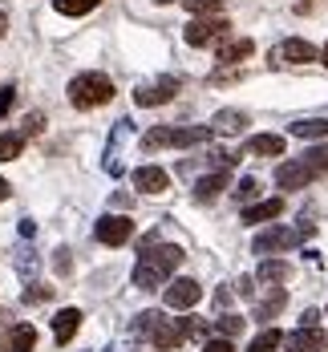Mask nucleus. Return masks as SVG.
<instances>
[{
    "label": "nucleus",
    "mask_w": 328,
    "mask_h": 352,
    "mask_svg": "<svg viewBox=\"0 0 328 352\" xmlns=\"http://www.w3.org/2000/svg\"><path fill=\"white\" fill-rule=\"evenodd\" d=\"M182 263V247L175 243H146L138 263H134V287H162V283L175 276V267Z\"/></svg>",
    "instance_id": "f257e3e1"
},
{
    "label": "nucleus",
    "mask_w": 328,
    "mask_h": 352,
    "mask_svg": "<svg viewBox=\"0 0 328 352\" xmlns=\"http://www.w3.org/2000/svg\"><path fill=\"white\" fill-rule=\"evenodd\" d=\"M134 332H138V336H146L154 349H162V352L179 349L182 340H186L182 320H166L162 312H142V316H138V324H134Z\"/></svg>",
    "instance_id": "f03ea898"
},
{
    "label": "nucleus",
    "mask_w": 328,
    "mask_h": 352,
    "mask_svg": "<svg viewBox=\"0 0 328 352\" xmlns=\"http://www.w3.org/2000/svg\"><path fill=\"white\" fill-rule=\"evenodd\" d=\"M113 98V81L106 73H81L69 81V102L77 109H94V106H106Z\"/></svg>",
    "instance_id": "7ed1b4c3"
},
{
    "label": "nucleus",
    "mask_w": 328,
    "mask_h": 352,
    "mask_svg": "<svg viewBox=\"0 0 328 352\" xmlns=\"http://www.w3.org/2000/svg\"><path fill=\"white\" fill-rule=\"evenodd\" d=\"M215 134L211 126H154L142 138V150H162V146H199Z\"/></svg>",
    "instance_id": "20e7f679"
},
{
    "label": "nucleus",
    "mask_w": 328,
    "mask_h": 352,
    "mask_svg": "<svg viewBox=\"0 0 328 352\" xmlns=\"http://www.w3.org/2000/svg\"><path fill=\"white\" fill-rule=\"evenodd\" d=\"M312 231H316L312 223H304V227H272V231H263V235H255V239H252V251H255V255L288 251V247H300Z\"/></svg>",
    "instance_id": "39448f33"
},
{
    "label": "nucleus",
    "mask_w": 328,
    "mask_h": 352,
    "mask_svg": "<svg viewBox=\"0 0 328 352\" xmlns=\"http://www.w3.org/2000/svg\"><path fill=\"white\" fill-rule=\"evenodd\" d=\"M186 45H195V49H203V45H215V41H227L231 36V21L227 16H195L190 25H186Z\"/></svg>",
    "instance_id": "423d86ee"
},
{
    "label": "nucleus",
    "mask_w": 328,
    "mask_h": 352,
    "mask_svg": "<svg viewBox=\"0 0 328 352\" xmlns=\"http://www.w3.org/2000/svg\"><path fill=\"white\" fill-rule=\"evenodd\" d=\"M98 239L106 247H122L134 239V223L126 219V214H102L98 219Z\"/></svg>",
    "instance_id": "0eeeda50"
},
{
    "label": "nucleus",
    "mask_w": 328,
    "mask_h": 352,
    "mask_svg": "<svg viewBox=\"0 0 328 352\" xmlns=\"http://www.w3.org/2000/svg\"><path fill=\"white\" fill-rule=\"evenodd\" d=\"M272 61L276 65H308V61H316V49L308 41H300V36H288V41H280L272 49Z\"/></svg>",
    "instance_id": "6e6552de"
},
{
    "label": "nucleus",
    "mask_w": 328,
    "mask_h": 352,
    "mask_svg": "<svg viewBox=\"0 0 328 352\" xmlns=\"http://www.w3.org/2000/svg\"><path fill=\"white\" fill-rule=\"evenodd\" d=\"M203 300V287L195 280H175L171 287H166V308H175V312H182V308H195Z\"/></svg>",
    "instance_id": "1a4fd4ad"
},
{
    "label": "nucleus",
    "mask_w": 328,
    "mask_h": 352,
    "mask_svg": "<svg viewBox=\"0 0 328 352\" xmlns=\"http://www.w3.org/2000/svg\"><path fill=\"white\" fill-rule=\"evenodd\" d=\"M312 182V170L304 166V158H288L280 170H276V186L280 190H300V186H308Z\"/></svg>",
    "instance_id": "9d476101"
},
{
    "label": "nucleus",
    "mask_w": 328,
    "mask_h": 352,
    "mask_svg": "<svg viewBox=\"0 0 328 352\" xmlns=\"http://www.w3.org/2000/svg\"><path fill=\"white\" fill-rule=\"evenodd\" d=\"M175 94H179V81H175V77H162V81H154V85H138L134 102H138V106H162V102H171Z\"/></svg>",
    "instance_id": "9b49d317"
},
{
    "label": "nucleus",
    "mask_w": 328,
    "mask_h": 352,
    "mask_svg": "<svg viewBox=\"0 0 328 352\" xmlns=\"http://www.w3.org/2000/svg\"><path fill=\"white\" fill-rule=\"evenodd\" d=\"M134 186H138L142 195H162V190L171 186V178H166L162 166H138V170H134Z\"/></svg>",
    "instance_id": "f8f14e48"
},
{
    "label": "nucleus",
    "mask_w": 328,
    "mask_h": 352,
    "mask_svg": "<svg viewBox=\"0 0 328 352\" xmlns=\"http://www.w3.org/2000/svg\"><path fill=\"white\" fill-rule=\"evenodd\" d=\"M252 36H235V41H223L219 45V53H215V61L219 65H239V61H248L252 57Z\"/></svg>",
    "instance_id": "ddd939ff"
},
{
    "label": "nucleus",
    "mask_w": 328,
    "mask_h": 352,
    "mask_svg": "<svg viewBox=\"0 0 328 352\" xmlns=\"http://www.w3.org/2000/svg\"><path fill=\"white\" fill-rule=\"evenodd\" d=\"M284 150H288V138L284 134H255L243 146V154H272V158H284Z\"/></svg>",
    "instance_id": "4468645a"
},
{
    "label": "nucleus",
    "mask_w": 328,
    "mask_h": 352,
    "mask_svg": "<svg viewBox=\"0 0 328 352\" xmlns=\"http://www.w3.org/2000/svg\"><path fill=\"white\" fill-rule=\"evenodd\" d=\"M77 328H81V312H77V308H61V312L53 316V340H57V344H69Z\"/></svg>",
    "instance_id": "2eb2a0df"
},
{
    "label": "nucleus",
    "mask_w": 328,
    "mask_h": 352,
    "mask_svg": "<svg viewBox=\"0 0 328 352\" xmlns=\"http://www.w3.org/2000/svg\"><path fill=\"white\" fill-rule=\"evenodd\" d=\"M320 344H325V336H320L316 328H300V332L284 336V349L288 352H316Z\"/></svg>",
    "instance_id": "dca6fc26"
},
{
    "label": "nucleus",
    "mask_w": 328,
    "mask_h": 352,
    "mask_svg": "<svg viewBox=\"0 0 328 352\" xmlns=\"http://www.w3.org/2000/svg\"><path fill=\"white\" fill-rule=\"evenodd\" d=\"M243 126H248V113H239V109H219L211 122V130H219V134H239Z\"/></svg>",
    "instance_id": "f3484780"
},
{
    "label": "nucleus",
    "mask_w": 328,
    "mask_h": 352,
    "mask_svg": "<svg viewBox=\"0 0 328 352\" xmlns=\"http://www.w3.org/2000/svg\"><path fill=\"white\" fill-rule=\"evenodd\" d=\"M223 186H227V170H215V175H207V178L195 182V199H199V203H211Z\"/></svg>",
    "instance_id": "a211bd4d"
},
{
    "label": "nucleus",
    "mask_w": 328,
    "mask_h": 352,
    "mask_svg": "<svg viewBox=\"0 0 328 352\" xmlns=\"http://www.w3.org/2000/svg\"><path fill=\"white\" fill-rule=\"evenodd\" d=\"M280 211H284V203H280V199H267V203L243 207V223H267V219H276Z\"/></svg>",
    "instance_id": "6ab92c4d"
},
{
    "label": "nucleus",
    "mask_w": 328,
    "mask_h": 352,
    "mask_svg": "<svg viewBox=\"0 0 328 352\" xmlns=\"http://www.w3.org/2000/svg\"><path fill=\"white\" fill-rule=\"evenodd\" d=\"M36 344V328L33 324H17L12 332H8V352H29Z\"/></svg>",
    "instance_id": "aec40b11"
},
{
    "label": "nucleus",
    "mask_w": 328,
    "mask_h": 352,
    "mask_svg": "<svg viewBox=\"0 0 328 352\" xmlns=\"http://www.w3.org/2000/svg\"><path fill=\"white\" fill-rule=\"evenodd\" d=\"M292 138H328V122H325V118H304V122H292Z\"/></svg>",
    "instance_id": "412c9836"
},
{
    "label": "nucleus",
    "mask_w": 328,
    "mask_h": 352,
    "mask_svg": "<svg viewBox=\"0 0 328 352\" xmlns=\"http://www.w3.org/2000/svg\"><path fill=\"white\" fill-rule=\"evenodd\" d=\"M280 344H284V336H280L276 328H263V332L255 336L252 344H248V352H276Z\"/></svg>",
    "instance_id": "4be33fe9"
},
{
    "label": "nucleus",
    "mask_w": 328,
    "mask_h": 352,
    "mask_svg": "<svg viewBox=\"0 0 328 352\" xmlns=\"http://www.w3.org/2000/svg\"><path fill=\"white\" fill-rule=\"evenodd\" d=\"M304 166L312 170V178L328 175V146H316V150H308V154H304Z\"/></svg>",
    "instance_id": "5701e85b"
},
{
    "label": "nucleus",
    "mask_w": 328,
    "mask_h": 352,
    "mask_svg": "<svg viewBox=\"0 0 328 352\" xmlns=\"http://www.w3.org/2000/svg\"><path fill=\"white\" fill-rule=\"evenodd\" d=\"M102 0H53V8L57 12H65V16H85L89 8H98Z\"/></svg>",
    "instance_id": "b1692460"
},
{
    "label": "nucleus",
    "mask_w": 328,
    "mask_h": 352,
    "mask_svg": "<svg viewBox=\"0 0 328 352\" xmlns=\"http://www.w3.org/2000/svg\"><path fill=\"white\" fill-rule=\"evenodd\" d=\"M21 150H25V138L21 134H0V162L21 158Z\"/></svg>",
    "instance_id": "393cba45"
},
{
    "label": "nucleus",
    "mask_w": 328,
    "mask_h": 352,
    "mask_svg": "<svg viewBox=\"0 0 328 352\" xmlns=\"http://www.w3.org/2000/svg\"><path fill=\"white\" fill-rule=\"evenodd\" d=\"M288 276H292V267L288 263H276V259H267V263L259 267V280L263 283H284Z\"/></svg>",
    "instance_id": "a878e982"
},
{
    "label": "nucleus",
    "mask_w": 328,
    "mask_h": 352,
    "mask_svg": "<svg viewBox=\"0 0 328 352\" xmlns=\"http://www.w3.org/2000/svg\"><path fill=\"white\" fill-rule=\"evenodd\" d=\"M284 304H288V296H284V292H272V300L255 308V320H272L276 312H280V308H284Z\"/></svg>",
    "instance_id": "bb28decb"
},
{
    "label": "nucleus",
    "mask_w": 328,
    "mask_h": 352,
    "mask_svg": "<svg viewBox=\"0 0 328 352\" xmlns=\"http://www.w3.org/2000/svg\"><path fill=\"white\" fill-rule=\"evenodd\" d=\"M182 4H186L190 12H199V16H203V12H219V8H223V0H182Z\"/></svg>",
    "instance_id": "cd10ccee"
},
{
    "label": "nucleus",
    "mask_w": 328,
    "mask_h": 352,
    "mask_svg": "<svg viewBox=\"0 0 328 352\" xmlns=\"http://www.w3.org/2000/svg\"><path fill=\"white\" fill-rule=\"evenodd\" d=\"M215 328L223 332V336H235V332H243V320L239 316H223V320H215Z\"/></svg>",
    "instance_id": "c85d7f7f"
},
{
    "label": "nucleus",
    "mask_w": 328,
    "mask_h": 352,
    "mask_svg": "<svg viewBox=\"0 0 328 352\" xmlns=\"http://www.w3.org/2000/svg\"><path fill=\"white\" fill-rule=\"evenodd\" d=\"M255 190H259V182H255V178H239L235 199H243V203H248V199H255Z\"/></svg>",
    "instance_id": "c756f323"
},
{
    "label": "nucleus",
    "mask_w": 328,
    "mask_h": 352,
    "mask_svg": "<svg viewBox=\"0 0 328 352\" xmlns=\"http://www.w3.org/2000/svg\"><path fill=\"white\" fill-rule=\"evenodd\" d=\"M49 296H53V287H45V283H33V287L25 292V300H29V304H41V300H49Z\"/></svg>",
    "instance_id": "7c9ffc66"
},
{
    "label": "nucleus",
    "mask_w": 328,
    "mask_h": 352,
    "mask_svg": "<svg viewBox=\"0 0 328 352\" xmlns=\"http://www.w3.org/2000/svg\"><path fill=\"white\" fill-rule=\"evenodd\" d=\"M12 102H17V89H12V85H0V118L12 109Z\"/></svg>",
    "instance_id": "2f4dec72"
},
{
    "label": "nucleus",
    "mask_w": 328,
    "mask_h": 352,
    "mask_svg": "<svg viewBox=\"0 0 328 352\" xmlns=\"http://www.w3.org/2000/svg\"><path fill=\"white\" fill-rule=\"evenodd\" d=\"M203 352H235V344H231L227 336H219V340H207V344H203Z\"/></svg>",
    "instance_id": "473e14b6"
},
{
    "label": "nucleus",
    "mask_w": 328,
    "mask_h": 352,
    "mask_svg": "<svg viewBox=\"0 0 328 352\" xmlns=\"http://www.w3.org/2000/svg\"><path fill=\"white\" fill-rule=\"evenodd\" d=\"M41 126H45L41 113H29V118H25V134H41Z\"/></svg>",
    "instance_id": "72a5a7b5"
},
{
    "label": "nucleus",
    "mask_w": 328,
    "mask_h": 352,
    "mask_svg": "<svg viewBox=\"0 0 328 352\" xmlns=\"http://www.w3.org/2000/svg\"><path fill=\"white\" fill-rule=\"evenodd\" d=\"M316 324H320V312H316V308H308V312H304V328H316Z\"/></svg>",
    "instance_id": "f704fd0d"
},
{
    "label": "nucleus",
    "mask_w": 328,
    "mask_h": 352,
    "mask_svg": "<svg viewBox=\"0 0 328 352\" xmlns=\"http://www.w3.org/2000/svg\"><path fill=\"white\" fill-rule=\"evenodd\" d=\"M4 199H8V182L0 178V203H4Z\"/></svg>",
    "instance_id": "c9c22d12"
},
{
    "label": "nucleus",
    "mask_w": 328,
    "mask_h": 352,
    "mask_svg": "<svg viewBox=\"0 0 328 352\" xmlns=\"http://www.w3.org/2000/svg\"><path fill=\"white\" fill-rule=\"evenodd\" d=\"M0 33H4V12H0Z\"/></svg>",
    "instance_id": "e433bc0d"
},
{
    "label": "nucleus",
    "mask_w": 328,
    "mask_h": 352,
    "mask_svg": "<svg viewBox=\"0 0 328 352\" xmlns=\"http://www.w3.org/2000/svg\"><path fill=\"white\" fill-rule=\"evenodd\" d=\"M325 65H328V45H325Z\"/></svg>",
    "instance_id": "4c0bfd02"
},
{
    "label": "nucleus",
    "mask_w": 328,
    "mask_h": 352,
    "mask_svg": "<svg viewBox=\"0 0 328 352\" xmlns=\"http://www.w3.org/2000/svg\"><path fill=\"white\" fill-rule=\"evenodd\" d=\"M158 4H171V0H158Z\"/></svg>",
    "instance_id": "58836bf2"
}]
</instances>
